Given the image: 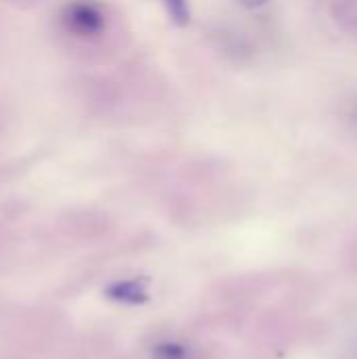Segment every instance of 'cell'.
I'll list each match as a JSON object with an SVG mask.
<instances>
[{
  "label": "cell",
  "mask_w": 357,
  "mask_h": 359,
  "mask_svg": "<svg viewBox=\"0 0 357 359\" xmlns=\"http://www.w3.org/2000/svg\"><path fill=\"white\" fill-rule=\"evenodd\" d=\"M63 21L76 36H97L105 29V15L90 0H74L65 6Z\"/></svg>",
  "instance_id": "obj_1"
},
{
  "label": "cell",
  "mask_w": 357,
  "mask_h": 359,
  "mask_svg": "<svg viewBox=\"0 0 357 359\" xmlns=\"http://www.w3.org/2000/svg\"><path fill=\"white\" fill-rule=\"evenodd\" d=\"M246 4H261V2H265V0H244Z\"/></svg>",
  "instance_id": "obj_5"
},
{
  "label": "cell",
  "mask_w": 357,
  "mask_h": 359,
  "mask_svg": "<svg viewBox=\"0 0 357 359\" xmlns=\"http://www.w3.org/2000/svg\"><path fill=\"white\" fill-rule=\"evenodd\" d=\"M158 359H189V351L179 343H162L156 349Z\"/></svg>",
  "instance_id": "obj_4"
},
{
  "label": "cell",
  "mask_w": 357,
  "mask_h": 359,
  "mask_svg": "<svg viewBox=\"0 0 357 359\" xmlns=\"http://www.w3.org/2000/svg\"><path fill=\"white\" fill-rule=\"evenodd\" d=\"M353 120H356V124H357V105H356V109H353Z\"/></svg>",
  "instance_id": "obj_6"
},
{
  "label": "cell",
  "mask_w": 357,
  "mask_h": 359,
  "mask_svg": "<svg viewBox=\"0 0 357 359\" xmlns=\"http://www.w3.org/2000/svg\"><path fill=\"white\" fill-rule=\"evenodd\" d=\"M170 19L179 25L189 23V0H164Z\"/></svg>",
  "instance_id": "obj_3"
},
{
  "label": "cell",
  "mask_w": 357,
  "mask_h": 359,
  "mask_svg": "<svg viewBox=\"0 0 357 359\" xmlns=\"http://www.w3.org/2000/svg\"><path fill=\"white\" fill-rule=\"evenodd\" d=\"M109 297L128 305H137L143 303L147 299V290L145 284L141 280H128V282H118L109 288Z\"/></svg>",
  "instance_id": "obj_2"
}]
</instances>
